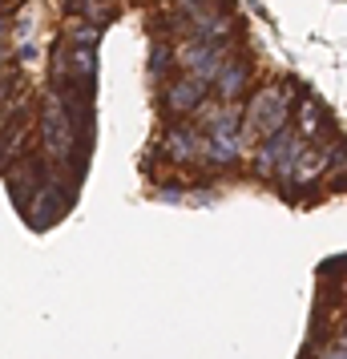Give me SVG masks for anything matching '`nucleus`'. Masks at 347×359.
I'll return each instance as SVG.
<instances>
[{
    "label": "nucleus",
    "mask_w": 347,
    "mask_h": 359,
    "mask_svg": "<svg viewBox=\"0 0 347 359\" xmlns=\"http://www.w3.org/2000/svg\"><path fill=\"white\" fill-rule=\"evenodd\" d=\"M287 117H291V97L283 89H263L247 109V137H263V142L275 137L287 130Z\"/></svg>",
    "instance_id": "1"
},
{
    "label": "nucleus",
    "mask_w": 347,
    "mask_h": 359,
    "mask_svg": "<svg viewBox=\"0 0 347 359\" xmlns=\"http://www.w3.org/2000/svg\"><path fill=\"white\" fill-rule=\"evenodd\" d=\"M206 101V81L198 77H178L174 85H165V109L170 114H198Z\"/></svg>",
    "instance_id": "2"
},
{
    "label": "nucleus",
    "mask_w": 347,
    "mask_h": 359,
    "mask_svg": "<svg viewBox=\"0 0 347 359\" xmlns=\"http://www.w3.org/2000/svg\"><path fill=\"white\" fill-rule=\"evenodd\" d=\"M250 81V65H243V61H231V65L218 69V101L222 105H231L238 93H243V85Z\"/></svg>",
    "instance_id": "3"
}]
</instances>
